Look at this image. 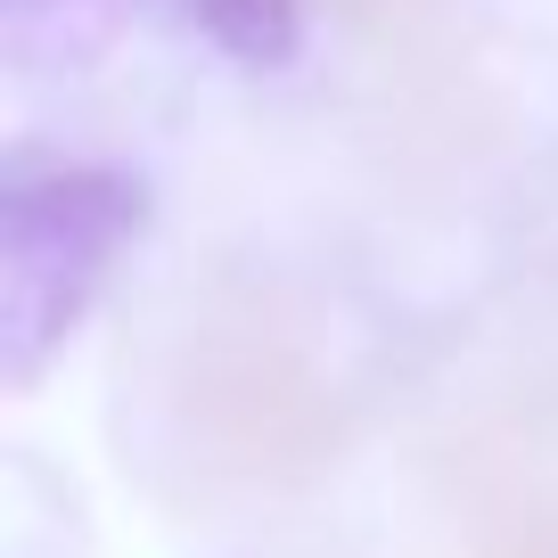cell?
Returning a JSON list of instances; mask_svg holds the SVG:
<instances>
[{"label":"cell","mask_w":558,"mask_h":558,"mask_svg":"<svg viewBox=\"0 0 558 558\" xmlns=\"http://www.w3.org/2000/svg\"><path fill=\"white\" fill-rule=\"evenodd\" d=\"M132 0H9V58L25 74H83L123 34Z\"/></svg>","instance_id":"7a4b0ae2"},{"label":"cell","mask_w":558,"mask_h":558,"mask_svg":"<svg viewBox=\"0 0 558 558\" xmlns=\"http://www.w3.org/2000/svg\"><path fill=\"white\" fill-rule=\"evenodd\" d=\"M181 9L197 17V34L246 66H279L296 50V0H181Z\"/></svg>","instance_id":"3957f363"},{"label":"cell","mask_w":558,"mask_h":558,"mask_svg":"<svg viewBox=\"0 0 558 558\" xmlns=\"http://www.w3.org/2000/svg\"><path fill=\"white\" fill-rule=\"evenodd\" d=\"M132 173L107 165H9L0 181V378L34 386L83 329L116 255L140 239Z\"/></svg>","instance_id":"6da1fadb"},{"label":"cell","mask_w":558,"mask_h":558,"mask_svg":"<svg viewBox=\"0 0 558 558\" xmlns=\"http://www.w3.org/2000/svg\"><path fill=\"white\" fill-rule=\"evenodd\" d=\"M337 17L369 41V50H418V41H436L452 25L460 0H329Z\"/></svg>","instance_id":"277c9868"},{"label":"cell","mask_w":558,"mask_h":558,"mask_svg":"<svg viewBox=\"0 0 558 558\" xmlns=\"http://www.w3.org/2000/svg\"><path fill=\"white\" fill-rule=\"evenodd\" d=\"M518 558H558V509H542L534 525H525V542H518Z\"/></svg>","instance_id":"5b68a950"}]
</instances>
